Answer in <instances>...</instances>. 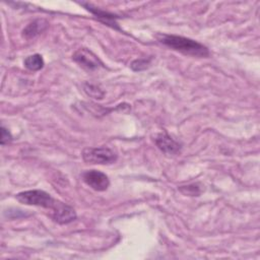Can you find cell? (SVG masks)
Listing matches in <instances>:
<instances>
[{"mask_svg":"<svg viewBox=\"0 0 260 260\" xmlns=\"http://www.w3.org/2000/svg\"><path fill=\"white\" fill-rule=\"evenodd\" d=\"M16 199L26 205H36L53 209L58 200L54 199L49 193L43 190H27L16 195Z\"/></svg>","mask_w":260,"mask_h":260,"instance_id":"obj_2","label":"cell"},{"mask_svg":"<svg viewBox=\"0 0 260 260\" xmlns=\"http://www.w3.org/2000/svg\"><path fill=\"white\" fill-rule=\"evenodd\" d=\"M11 139H12V136H11L10 132L6 128L2 127L1 128V144L2 145L8 144V142H10Z\"/></svg>","mask_w":260,"mask_h":260,"instance_id":"obj_13","label":"cell"},{"mask_svg":"<svg viewBox=\"0 0 260 260\" xmlns=\"http://www.w3.org/2000/svg\"><path fill=\"white\" fill-rule=\"evenodd\" d=\"M73 60L82 68L88 70V71H92L98 69L100 66L103 65V63L101 62V60L98 58V56H95L91 51L85 49V48H81L78 49L72 56Z\"/></svg>","mask_w":260,"mask_h":260,"instance_id":"obj_4","label":"cell"},{"mask_svg":"<svg viewBox=\"0 0 260 260\" xmlns=\"http://www.w3.org/2000/svg\"><path fill=\"white\" fill-rule=\"evenodd\" d=\"M52 210H53V213H52L53 219L60 224L69 223L75 220L76 218V213L74 209L63 202L58 201Z\"/></svg>","mask_w":260,"mask_h":260,"instance_id":"obj_6","label":"cell"},{"mask_svg":"<svg viewBox=\"0 0 260 260\" xmlns=\"http://www.w3.org/2000/svg\"><path fill=\"white\" fill-rule=\"evenodd\" d=\"M149 63H150V59H146V58L136 59L131 63V68L134 71H141L146 69L149 66Z\"/></svg>","mask_w":260,"mask_h":260,"instance_id":"obj_12","label":"cell"},{"mask_svg":"<svg viewBox=\"0 0 260 260\" xmlns=\"http://www.w3.org/2000/svg\"><path fill=\"white\" fill-rule=\"evenodd\" d=\"M157 39L165 46L185 55L194 57H207L209 55V51L205 46L189 38L162 34L158 35Z\"/></svg>","mask_w":260,"mask_h":260,"instance_id":"obj_1","label":"cell"},{"mask_svg":"<svg viewBox=\"0 0 260 260\" xmlns=\"http://www.w3.org/2000/svg\"><path fill=\"white\" fill-rule=\"evenodd\" d=\"M82 5H83L84 7H86L87 10H89V11L92 12L94 15H96V17H99V18H100L102 21H104L106 24H109V25H111V26H113V27L118 28L116 21H114L115 15L109 14L108 12H105V11H101V10H99V9H96V8H92L91 5H89V4L82 3Z\"/></svg>","mask_w":260,"mask_h":260,"instance_id":"obj_9","label":"cell"},{"mask_svg":"<svg viewBox=\"0 0 260 260\" xmlns=\"http://www.w3.org/2000/svg\"><path fill=\"white\" fill-rule=\"evenodd\" d=\"M24 66L31 71H38L44 67V60L40 54H34L25 58Z\"/></svg>","mask_w":260,"mask_h":260,"instance_id":"obj_10","label":"cell"},{"mask_svg":"<svg viewBox=\"0 0 260 260\" xmlns=\"http://www.w3.org/2000/svg\"><path fill=\"white\" fill-rule=\"evenodd\" d=\"M84 183L95 191H105L110 186V180L106 174L96 170H89L82 174Z\"/></svg>","mask_w":260,"mask_h":260,"instance_id":"obj_5","label":"cell"},{"mask_svg":"<svg viewBox=\"0 0 260 260\" xmlns=\"http://www.w3.org/2000/svg\"><path fill=\"white\" fill-rule=\"evenodd\" d=\"M156 146L167 154H175L180 151V144L167 133H160L155 138Z\"/></svg>","mask_w":260,"mask_h":260,"instance_id":"obj_7","label":"cell"},{"mask_svg":"<svg viewBox=\"0 0 260 260\" xmlns=\"http://www.w3.org/2000/svg\"><path fill=\"white\" fill-rule=\"evenodd\" d=\"M48 26V22L44 19H36L32 22L28 23L22 30V36L27 39H34L43 32Z\"/></svg>","mask_w":260,"mask_h":260,"instance_id":"obj_8","label":"cell"},{"mask_svg":"<svg viewBox=\"0 0 260 260\" xmlns=\"http://www.w3.org/2000/svg\"><path fill=\"white\" fill-rule=\"evenodd\" d=\"M84 90L88 95H90L94 99H99V100L103 99V96L105 94L104 91L98 85H94L91 83H84Z\"/></svg>","mask_w":260,"mask_h":260,"instance_id":"obj_11","label":"cell"},{"mask_svg":"<svg viewBox=\"0 0 260 260\" xmlns=\"http://www.w3.org/2000/svg\"><path fill=\"white\" fill-rule=\"evenodd\" d=\"M82 158L88 164L108 165L116 161L117 154L108 147H87L82 151Z\"/></svg>","mask_w":260,"mask_h":260,"instance_id":"obj_3","label":"cell"}]
</instances>
